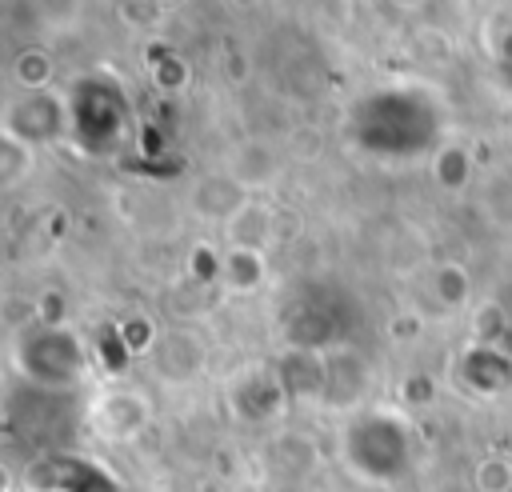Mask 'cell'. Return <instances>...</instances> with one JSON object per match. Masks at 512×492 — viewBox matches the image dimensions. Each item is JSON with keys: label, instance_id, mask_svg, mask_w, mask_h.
<instances>
[{"label": "cell", "instance_id": "cell-3", "mask_svg": "<svg viewBox=\"0 0 512 492\" xmlns=\"http://www.w3.org/2000/svg\"><path fill=\"white\" fill-rule=\"evenodd\" d=\"M268 236H272V216H268L260 204H244V208L228 220V240H232V248L260 252Z\"/></svg>", "mask_w": 512, "mask_h": 492}, {"label": "cell", "instance_id": "cell-7", "mask_svg": "<svg viewBox=\"0 0 512 492\" xmlns=\"http://www.w3.org/2000/svg\"><path fill=\"white\" fill-rule=\"evenodd\" d=\"M436 180H440L444 188H460V184L468 180V160H464L460 148L440 152V160H436Z\"/></svg>", "mask_w": 512, "mask_h": 492}, {"label": "cell", "instance_id": "cell-1", "mask_svg": "<svg viewBox=\"0 0 512 492\" xmlns=\"http://www.w3.org/2000/svg\"><path fill=\"white\" fill-rule=\"evenodd\" d=\"M148 420H152V408H148V400L140 392L116 388V392H104L92 404V424L108 440H132V436H140L148 428Z\"/></svg>", "mask_w": 512, "mask_h": 492}, {"label": "cell", "instance_id": "cell-4", "mask_svg": "<svg viewBox=\"0 0 512 492\" xmlns=\"http://www.w3.org/2000/svg\"><path fill=\"white\" fill-rule=\"evenodd\" d=\"M220 276H224L228 288H236V292H252V288L264 280V260H260V252L228 248V256L220 260Z\"/></svg>", "mask_w": 512, "mask_h": 492}, {"label": "cell", "instance_id": "cell-6", "mask_svg": "<svg viewBox=\"0 0 512 492\" xmlns=\"http://www.w3.org/2000/svg\"><path fill=\"white\" fill-rule=\"evenodd\" d=\"M436 296H440L448 308H456V304L468 300V276H464L460 264H444V268L436 272Z\"/></svg>", "mask_w": 512, "mask_h": 492}, {"label": "cell", "instance_id": "cell-2", "mask_svg": "<svg viewBox=\"0 0 512 492\" xmlns=\"http://www.w3.org/2000/svg\"><path fill=\"white\" fill-rule=\"evenodd\" d=\"M152 348H156V368H160L172 384L188 380V376L204 364V344H200L192 332H168V336H160Z\"/></svg>", "mask_w": 512, "mask_h": 492}, {"label": "cell", "instance_id": "cell-5", "mask_svg": "<svg viewBox=\"0 0 512 492\" xmlns=\"http://www.w3.org/2000/svg\"><path fill=\"white\" fill-rule=\"evenodd\" d=\"M472 488L476 492H512V464L504 456H488L472 468Z\"/></svg>", "mask_w": 512, "mask_h": 492}]
</instances>
